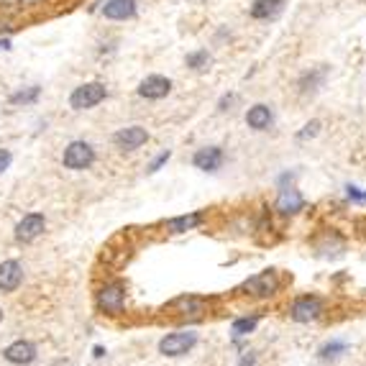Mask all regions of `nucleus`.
Here are the masks:
<instances>
[{
	"label": "nucleus",
	"instance_id": "22",
	"mask_svg": "<svg viewBox=\"0 0 366 366\" xmlns=\"http://www.w3.org/2000/svg\"><path fill=\"white\" fill-rule=\"evenodd\" d=\"M346 351H348L346 340L333 338V340H328V343H323V346L318 348V359H321V361H335V359H340Z\"/></svg>",
	"mask_w": 366,
	"mask_h": 366
},
{
	"label": "nucleus",
	"instance_id": "30",
	"mask_svg": "<svg viewBox=\"0 0 366 366\" xmlns=\"http://www.w3.org/2000/svg\"><path fill=\"white\" fill-rule=\"evenodd\" d=\"M225 39H231V31H228V26L218 28V33H215V44H220V41H225Z\"/></svg>",
	"mask_w": 366,
	"mask_h": 366
},
{
	"label": "nucleus",
	"instance_id": "15",
	"mask_svg": "<svg viewBox=\"0 0 366 366\" xmlns=\"http://www.w3.org/2000/svg\"><path fill=\"white\" fill-rule=\"evenodd\" d=\"M246 126H249L251 131H269L271 126H274V110H271V105L267 103H254L249 110H246Z\"/></svg>",
	"mask_w": 366,
	"mask_h": 366
},
{
	"label": "nucleus",
	"instance_id": "32",
	"mask_svg": "<svg viewBox=\"0 0 366 366\" xmlns=\"http://www.w3.org/2000/svg\"><path fill=\"white\" fill-rule=\"evenodd\" d=\"M11 36H0V52H11Z\"/></svg>",
	"mask_w": 366,
	"mask_h": 366
},
{
	"label": "nucleus",
	"instance_id": "26",
	"mask_svg": "<svg viewBox=\"0 0 366 366\" xmlns=\"http://www.w3.org/2000/svg\"><path fill=\"white\" fill-rule=\"evenodd\" d=\"M236 100H238L236 92H223L215 108H218V113H228V110H233V105H236Z\"/></svg>",
	"mask_w": 366,
	"mask_h": 366
},
{
	"label": "nucleus",
	"instance_id": "24",
	"mask_svg": "<svg viewBox=\"0 0 366 366\" xmlns=\"http://www.w3.org/2000/svg\"><path fill=\"white\" fill-rule=\"evenodd\" d=\"M321 129H323V121H318V118H313V121H308L305 126H302L300 131L295 134V139L300 144H305V141H310V139H315V136L321 134Z\"/></svg>",
	"mask_w": 366,
	"mask_h": 366
},
{
	"label": "nucleus",
	"instance_id": "19",
	"mask_svg": "<svg viewBox=\"0 0 366 366\" xmlns=\"http://www.w3.org/2000/svg\"><path fill=\"white\" fill-rule=\"evenodd\" d=\"M284 11V0H254L249 6V16L254 21H274Z\"/></svg>",
	"mask_w": 366,
	"mask_h": 366
},
{
	"label": "nucleus",
	"instance_id": "7",
	"mask_svg": "<svg viewBox=\"0 0 366 366\" xmlns=\"http://www.w3.org/2000/svg\"><path fill=\"white\" fill-rule=\"evenodd\" d=\"M195 346H198V333L195 330H180V333H169L159 340V353L169 356V359H177V356L190 353Z\"/></svg>",
	"mask_w": 366,
	"mask_h": 366
},
{
	"label": "nucleus",
	"instance_id": "14",
	"mask_svg": "<svg viewBox=\"0 0 366 366\" xmlns=\"http://www.w3.org/2000/svg\"><path fill=\"white\" fill-rule=\"evenodd\" d=\"M328 80V67L325 65H318V67H310V70H305L297 77V92L300 95H315V92L321 90L323 85H325Z\"/></svg>",
	"mask_w": 366,
	"mask_h": 366
},
{
	"label": "nucleus",
	"instance_id": "13",
	"mask_svg": "<svg viewBox=\"0 0 366 366\" xmlns=\"http://www.w3.org/2000/svg\"><path fill=\"white\" fill-rule=\"evenodd\" d=\"M225 161V151L220 146H203L193 154V167L200 172H218Z\"/></svg>",
	"mask_w": 366,
	"mask_h": 366
},
{
	"label": "nucleus",
	"instance_id": "6",
	"mask_svg": "<svg viewBox=\"0 0 366 366\" xmlns=\"http://www.w3.org/2000/svg\"><path fill=\"white\" fill-rule=\"evenodd\" d=\"M323 313H325V302L318 295L297 297V300L292 302V308H289V318L295 323H315V321H321Z\"/></svg>",
	"mask_w": 366,
	"mask_h": 366
},
{
	"label": "nucleus",
	"instance_id": "9",
	"mask_svg": "<svg viewBox=\"0 0 366 366\" xmlns=\"http://www.w3.org/2000/svg\"><path fill=\"white\" fill-rule=\"evenodd\" d=\"M44 231H46L44 212H26V215L16 223V241H18V244H31V241H36Z\"/></svg>",
	"mask_w": 366,
	"mask_h": 366
},
{
	"label": "nucleus",
	"instance_id": "31",
	"mask_svg": "<svg viewBox=\"0 0 366 366\" xmlns=\"http://www.w3.org/2000/svg\"><path fill=\"white\" fill-rule=\"evenodd\" d=\"M254 364H257V356H254V353H244V359H241V361H238V366H254Z\"/></svg>",
	"mask_w": 366,
	"mask_h": 366
},
{
	"label": "nucleus",
	"instance_id": "33",
	"mask_svg": "<svg viewBox=\"0 0 366 366\" xmlns=\"http://www.w3.org/2000/svg\"><path fill=\"white\" fill-rule=\"evenodd\" d=\"M95 356H97V359H100V356H105V348H103V346H97V348H95Z\"/></svg>",
	"mask_w": 366,
	"mask_h": 366
},
{
	"label": "nucleus",
	"instance_id": "25",
	"mask_svg": "<svg viewBox=\"0 0 366 366\" xmlns=\"http://www.w3.org/2000/svg\"><path fill=\"white\" fill-rule=\"evenodd\" d=\"M169 159H172V149H164V151H159V156H154V159L149 161L146 172H149V174H156L161 167H164V164H167Z\"/></svg>",
	"mask_w": 366,
	"mask_h": 366
},
{
	"label": "nucleus",
	"instance_id": "29",
	"mask_svg": "<svg viewBox=\"0 0 366 366\" xmlns=\"http://www.w3.org/2000/svg\"><path fill=\"white\" fill-rule=\"evenodd\" d=\"M295 177H297V172H284L282 177L276 180V185H279V190H282V187H289V185H292V182H295Z\"/></svg>",
	"mask_w": 366,
	"mask_h": 366
},
{
	"label": "nucleus",
	"instance_id": "3",
	"mask_svg": "<svg viewBox=\"0 0 366 366\" xmlns=\"http://www.w3.org/2000/svg\"><path fill=\"white\" fill-rule=\"evenodd\" d=\"M210 305L212 300H208V297L180 295L164 305V313L177 318V321H200V318H205V315L210 313Z\"/></svg>",
	"mask_w": 366,
	"mask_h": 366
},
{
	"label": "nucleus",
	"instance_id": "16",
	"mask_svg": "<svg viewBox=\"0 0 366 366\" xmlns=\"http://www.w3.org/2000/svg\"><path fill=\"white\" fill-rule=\"evenodd\" d=\"M208 212L205 210H193V212H185V215H177V218H169L167 223H164V228H167V233H187V231H195V228H200V225L205 223Z\"/></svg>",
	"mask_w": 366,
	"mask_h": 366
},
{
	"label": "nucleus",
	"instance_id": "18",
	"mask_svg": "<svg viewBox=\"0 0 366 366\" xmlns=\"http://www.w3.org/2000/svg\"><path fill=\"white\" fill-rule=\"evenodd\" d=\"M3 356H6V361H11L16 366H26L36 359V346H33L31 340H16V343H11L3 351Z\"/></svg>",
	"mask_w": 366,
	"mask_h": 366
},
{
	"label": "nucleus",
	"instance_id": "17",
	"mask_svg": "<svg viewBox=\"0 0 366 366\" xmlns=\"http://www.w3.org/2000/svg\"><path fill=\"white\" fill-rule=\"evenodd\" d=\"M23 282V267L16 259L0 264V292H14Z\"/></svg>",
	"mask_w": 366,
	"mask_h": 366
},
{
	"label": "nucleus",
	"instance_id": "5",
	"mask_svg": "<svg viewBox=\"0 0 366 366\" xmlns=\"http://www.w3.org/2000/svg\"><path fill=\"white\" fill-rule=\"evenodd\" d=\"M97 161V151L90 141H85V139H75L65 146L62 151V167L72 169V172H85V169H90L92 164Z\"/></svg>",
	"mask_w": 366,
	"mask_h": 366
},
{
	"label": "nucleus",
	"instance_id": "10",
	"mask_svg": "<svg viewBox=\"0 0 366 366\" xmlns=\"http://www.w3.org/2000/svg\"><path fill=\"white\" fill-rule=\"evenodd\" d=\"M172 80L164 77V75H146L136 87V95L144 97V100H164L172 92Z\"/></svg>",
	"mask_w": 366,
	"mask_h": 366
},
{
	"label": "nucleus",
	"instance_id": "23",
	"mask_svg": "<svg viewBox=\"0 0 366 366\" xmlns=\"http://www.w3.org/2000/svg\"><path fill=\"white\" fill-rule=\"evenodd\" d=\"M259 325V315H244V318H236V321L231 323V335L233 340L244 338V335L254 333Z\"/></svg>",
	"mask_w": 366,
	"mask_h": 366
},
{
	"label": "nucleus",
	"instance_id": "8",
	"mask_svg": "<svg viewBox=\"0 0 366 366\" xmlns=\"http://www.w3.org/2000/svg\"><path fill=\"white\" fill-rule=\"evenodd\" d=\"M149 141V131L144 126H123L113 134V146L123 154H131Z\"/></svg>",
	"mask_w": 366,
	"mask_h": 366
},
{
	"label": "nucleus",
	"instance_id": "21",
	"mask_svg": "<svg viewBox=\"0 0 366 366\" xmlns=\"http://www.w3.org/2000/svg\"><path fill=\"white\" fill-rule=\"evenodd\" d=\"M210 65H212V54L208 49H195V52H190L185 57V67L190 72H198V75L210 70Z\"/></svg>",
	"mask_w": 366,
	"mask_h": 366
},
{
	"label": "nucleus",
	"instance_id": "27",
	"mask_svg": "<svg viewBox=\"0 0 366 366\" xmlns=\"http://www.w3.org/2000/svg\"><path fill=\"white\" fill-rule=\"evenodd\" d=\"M14 164V154H11V149H0V174H6Z\"/></svg>",
	"mask_w": 366,
	"mask_h": 366
},
{
	"label": "nucleus",
	"instance_id": "11",
	"mask_svg": "<svg viewBox=\"0 0 366 366\" xmlns=\"http://www.w3.org/2000/svg\"><path fill=\"white\" fill-rule=\"evenodd\" d=\"M274 210L279 212V215H284V218H295V215H300V212L305 210V198H302V193L295 185L282 187L279 195H276Z\"/></svg>",
	"mask_w": 366,
	"mask_h": 366
},
{
	"label": "nucleus",
	"instance_id": "1",
	"mask_svg": "<svg viewBox=\"0 0 366 366\" xmlns=\"http://www.w3.org/2000/svg\"><path fill=\"white\" fill-rule=\"evenodd\" d=\"M282 289V276L276 269H264L259 274L249 276L246 282H241L236 287V295L251 297V300H269L276 292Z\"/></svg>",
	"mask_w": 366,
	"mask_h": 366
},
{
	"label": "nucleus",
	"instance_id": "2",
	"mask_svg": "<svg viewBox=\"0 0 366 366\" xmlns=\"http://www.w3.org/2000/svg\"><path fill=\"white\" fill-rule=\"evenodd\" d=\"M126 297H129L126 282H121V279H108V282L95 292V305L103 315L118 318V315H123V310H126Z\"/></svg>",
	"mask_w": 366,
	"mask_h": 366
},
{
	"label": "nucleus",
	"instance_id": "28",
	"mask_svg": "<svg viewBox=\"0 0 366 366\" xmlns=\"http://www.w3.org/2000/svg\"><path fill=\"white\" fill-rule=\"evenodd\" d=\"M346 195H348V200H353V203H366V190H359V187L348 185Z\"/></svg>",
	"mask_w": 366,
	"mask_h": 366
},
{
	"label": "nucleus",
	"instance_id": "34",
	"mask_svg": "<svg viewBox=\"0 0 366 366\" xmlns=\"http://www.w3.org/2000/svg\"><path fill=\"white\" fill-rule=\"evenodd\" d=\"M0 321H3V310H0Z\"/></svg>",
	"mask_w": 366,
	"mask_h": 366
},
{
	"label": "nucleus",
	"instance_id": "4",
	"mask_svg": "<svg viewBox=\"0 0 366 366\" xmlns=\"http://www.w3.org/2000/svg\"><path fill=\"white\" fill-rule=\"evenodd\" d=\"M108 85L100 82V80H90V82L77 85L75 90L70 92V108L75 113H82V110H92L100 103L108 100Z\"/></svg>",
	"mask_w": 366,
	"mask_h": 366
},
{
	"label": "nucleus",
	"instance_id": "12",
	"mask_svg": "<svg viewBox=\"0 0 366 366\" xmlns=\"http://www.w3.org/2000/svg\"><path fill=\"white\" fill-rule=\"evenodd\" d=\"M100 16L108 21H134L139 16V0H105Z\"/></svg>",
	"mask_w": 366,
	"mask_h": 366
},
{
	"label": "nucleus",
	"instance_id": "20",
	"mask_svg": "<svg viewBox=\"0 0 366 366\" xmlns=\"http://www.w3.org/2000/svg\"><path fill=\"white\" fill-rule=\"evenodd\" d=\"M39 100H41V85H23V87H16L8 95V105H14V108H28V105H36Z\"/></svg>",
	"mask_w": 366,
	"mask_h": 366
}]
</instances>
